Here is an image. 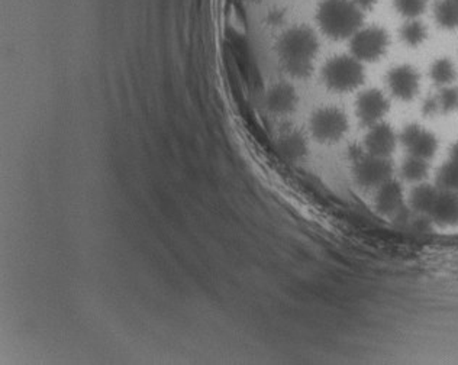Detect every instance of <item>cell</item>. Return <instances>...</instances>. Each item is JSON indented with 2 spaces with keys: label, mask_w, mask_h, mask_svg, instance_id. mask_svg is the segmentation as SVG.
<instances>
[{
  "label": "cell",
  "mask_w": 458,
  "mask_h": 365,
  "mask_svg": "<svg viewBox=\"0 0 458 365\" xmlns=\"http://www.w3.org/2000/svg\"><path fill=\"white\" fill-rule=\"evenodd\" d=\"M376 208L378 212L383 213L386 216H396L401 215L405 209V196L402 191L401 184L389 180L383 186L376 189Z\"/></svg>",
  "instance_id": "12"
},
{
  "label": "cell",
  "mask_w": 458,
  "mask_h": 365,
  "mask_svg": "<svg viewBox=\"0 0 458 365\" xmlns=\"http://www.w3.org/2000/svg\"><path fill=\"white\" fill-rule=\"evenodd\" d=\"M266 103L271 114L289 115L296 109L298 95L291 84L279 83L268 90Z\"/></svg>",
  "instance_id": "13"
},
{
  "label": "cell",
  "mask_w": 458,
  "mask_h": 365,
  "mask_svg": "<svg viewBox=\"0 0 458 365\" xmlns=\"http://www.w3.org/2000/svg\"><path fill=\"white\" fill-rule=\"evenodd\" d=\"M310 126V132L317 141L322 144H334L340 141L341 138L347 133V115L338 107H321L312 115Z\"/></svg>",
  "instance_id": "5"
},
{
  "label": "cell",
  "mask_w": 458,
  "mask_h": 365,
  "mask_svg": "<svg viewBox=\"0 0 458 365\" xmlns=\"http://www.w3.org/2000/svg\"><path fill=\"white\" fill-rule=\"evenodd\" d=\"M438 186L458 193V144L450 149L447 160L439 168Z\"/></svg>",
  "instance_id": "15"
},
{
  "label": "cell",
  "mask_w": 458,
  "mask_h": 365,
  "mask_svg": "<svg viewBox=\"0 0 458 365\" xmlns=\"http://www.w3.org/2000/svg\"><path fill=\"white\" fill-rule=\"evenodd\" d=\"M434 13L439 27L445 30L458 28V0H438Z\"/></svg>",
  "instance_id": "17"
},
{
  "label": "cell",
  "mask_w": 458,
  "mask_h": 365,
  "mask_svg": "<svg viewBox=\"0 0 458 365\" xmlns=\"http://www.w3.org/2000/svg\"><path fill=\"white\" fill-rule=\"evenodd\" d=\"M424 111L427 115L453 114L458 111V89L453 86L441 88L438 95L425 102Z\"/></svg>",
  "instance_id": "14"
},
{
  "label": "cell",
  "mask_w": 458,
  "mask_h": 365,
  "mask_svg": "<svg viewBox=\"0 0 458 365\" xmlns=\"http://www.w3.org/2000/svg\"><path fill=\"white\" fill-rule=\"evenodd\" d=\"M249 2H254V4H256V2H261V0H249Z\"/></svg>",
  "instance_id": "23"
},
{
  "label": "cell",
  "mask_w": 458,
  "mask_h": 365,
  "mask_svg": "<svg viewBox=\"0 0 458 365\" xmlns=\"http://www.w3.org/2000/svg\"><path fill=\"white\" fill-rule=\"evenodd\" d=\"M354 174L355 179L361 186L378 189L385 182L392 180L394 166L390 163L389 158L367 154L355 163Z\"/></svg>",
  "instance_id": "7"
},
{
  "label": "cell",
  "mask_w": 458,
  "mask_h": 365,
  "mask_svg": "<svg viewBox=\"0 0 458 365\" xmlns=\"http://www.w3.org/2000/svg\"><path fill=\"white\" fill-rule=\"evenodd\" d=\"M429 76L439 88H448V86H453V83H454L455 77H457V69H455L454 63L450 58H438V60L432 63Z\"/></svg>",
  "instance_id": "16"
},
{
  "label": "cell",
  "mask_w": 458,
  "mask_h": 365,
  "mask_svg": "<svg viewBox=\"0 0 458 365\" xmlns=\"http://www.w3.org/2000/svg\"><path fill=\"white\" fill-rule=\"evenodd\" d=\"M411 203L417 212L427 215L439 225L458 224V193L443 187L420 184L411 196Z\"/></svg>",
  "instance_id": "3"
},
{
  "label": "cell",
  "mask_w": 458,
  "mask_h": 365,
  "mask_svg": "<svg viewBox=\"0 0 458 365\" xmlns=\"http://www.w3.org/2000/svg\"><path fill=\"white\" fill-rule=\"evenodd\" d=\"M319 42L310 28L293 27L287 30L277 42L280 64L287 74L296 79L310 76L315 64Z\"/></svg>",
  "instance_id": "1"
},
{
  "label": "cell",
  "mask_w": 458,
  "mask_h": 365,
  "mask_svg": "<svg viewBox=\"0 0 458 365\" xmlns=\"http://www.w3.org/2000/svg\"><path fill=\"white\" fill-rule=\"evenodd\" d=\"M352 4H354L357 8L361 9V11L364 12L373 8V6L377 4V0H352Z\"/></svg>",
  "instance_id": "22"
},
{
  "label": "cell",
  "mask_w": 458,
  "mask_h": 365,
  "mask_svg": "<svg viewBox=\"0 0 458 365\" xmlns=\"http://www.w3.org/2000/svg\"><path fill=\"white\" fill-rule=\"evenodd\" d=\"M322 81L329 90L336 93L355 90L364 81L363 64L354 55L331 58L322 69Z\"/></svg>",
  "instance_id": "4"
},
{
  "label": "cell",
  "mask_w": 458,
  "mask_h": 365,
  "mask_svg": "<svg viewBox=\"0 0 458 365\" xmlns=\"http://www.w3.org/2000/svg\"><path fill=\"white\" fill-rule=\"evenodd\" d=\"M318 27L328 38H352L363 27V11L352 0H322L317 11Z\"/></svg>",
  "instance_id": "2"
},
{
  "label": "cell",
  "mask_w": 458,
  "mask_h": 365,
  "mask_svg": "<svg viewBox=\"0 0 458 365\" xmlns=\"http://www.w3.org/2000/svg\"><path fill=\"white\" fill-rule=\"evenodd\" d=\"M428 37V30L420 20H408L401 28V39L409 47H420Z\"/></svg>",
  "instance_id": "19"
},
{
  "label": "cell",
  "mask_w": 458,
  "mask_h": 365,
  "mask_svg": "<svg viewBox=\"0 0 458 365\" xmlns=\"http://www.w3.org/2000/svg\"><path fill=\"white\" fill-rule=\"evenodd\" d=\"M387 86L394 98L403 102L417 98L420 88V77L411 65H397L387 74Z\"/></svg>",
  "instance_id": "9"
},
{
  "label": "cell",
  "mask_w": 458,
  "mask_h": 365,
  "mask_svg": "<svg viewBox=\"0 0 458 365\" xmlns=\"http://www.w3.org/2000/svg\"><path fill=\"white\" fill-rule=\"evenodd\" d=\"M402 177L411 182H422L428 177L429 166L427 160L409 156L401 167Z\"/></svg>",
  "instance_id": "18"
},
{
  "label": "cell",
  "mask_w": 458,
  "mask_h": 365,
  "mask_svg": "<svg viewBox=\"0 0 458 365\" xmlns=\"http://www.w3.org/2000/svg\"><path fill=\"white\" fill-rule=\"evenodd\" d=\"M387 111H389V100L385 93L376 89L364 91L357 100V116L369 128L380 123Z\"/></svg>",
  "instance_id": "10"
},
{
  "label": "cell",
  "mask_w": 458,
  "mask_h": 365,
  "mask_svg": "<svg viewBox=\"0 0 458 365\" xmlns=\"http://www.w3.org/2000/svg\"><path fill=\"white\" fill-rule=\"evenodd\" d=\"M394 9L406 20H418L428 8V0H394Z\"/></svg>",
  "instance_id": "21"
},
{
  "label": "cell",
  "mask_w": 458,
  "mask_h": 365,
  "mask_svg": "<svg viewBox=\"0 0 458 365\" xmlns=\"http://www.w3.org/2000/svg\"><path fill=\"white\" fill-rule=\"evenodd\" d=\"M401 141L409 156L418 157L422 160H431L438 149V140L436 135L431 131L425 130L424 126H406L402 132Z\"/></svg>",
  "instance_id": "8"
},
{
  "label": "cell",
  "mask_w": 458,
  "mask_h": 365,
  "mask_svg": "<svg viewBox=\"0 0 458 365\" xmlns=\"http://www.w3.org/2000/svg\"><path fill=\"white\" fill-rule=\"evenodd\" d=\"M280 149L289 158H299L306 151L305 138L298 132L286 133L280 140Z\"/></svg>",
  "instance_id": "20"
},
{
  "label": "cell",
  "mask_w": 458,
  "mask_h": 365,
  "mask_svg": "<svg viewBox=\"0 0 458 365\" xmlns=\"http://www.w3.org/2000/svg\"><path fill=\"white\" fill-rule=\"evenodd\" d=\"M364 144H366L367 154L389 158L390 154L396 149V133L389 125L380 122V123L370 126Z\"/></svg>",
  "instance_id": "11"
},
{
  "label": "cell",
  "mask_w": 458,
  "mask_h": 365,
  "mask_svg": "<svg viewBox=\"0 0 458 365\" xmlns=\"http://www.w3.org/2000/svg\"><path fill=\"white\" fill-rule=\"evenodd\" d=\"M389 48V35L383 28H360L352 37V51L357 60L377 61Z\"/></svg>",
  "instance_id": "6"
}]
</instances>
